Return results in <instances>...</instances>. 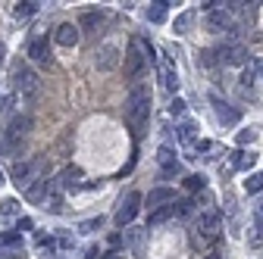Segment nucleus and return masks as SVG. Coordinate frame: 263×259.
I'll use <instances>...</instances> for the list:
<instances>
[{
	"label": "nucleus",
	"mask_w": 263,
	"mask_h": 259,
	"mask_svg": "<svg viewBox=\"0 0 263 259\" xmlns=\"http://www.w3.org/2000/svg\"><path fill=\"white\" fill-rule=\"evenodd\" d=\"M147 116H151V91L144 84H135L125 97V122L135 135H141L147 125Z\"/></svg>",
	"instance_id": "f257e3e1"
},
{
	"label": "nucleus",
	"mask_w": 263,
	"mask_h": 259,
	"mask_svg": "<svg viewBox=\"0 0 263 259\" xmlns=\"http://www.w3.org/2000/svg\"><path fill=\"white\" fill-rule=\"evenodd\" d=\"M28 128H31V119H28V116H13L10 125L0 132V153H4V156L19 153V150H22V141H25V135H28Z\"/></svg>",
	"instance_id": "f03ea898"
},
{
	"label": "nucleus",
	"mask_w": 263,
	"mask_h": 259,
	"mask_svg": "<svg viewBox=\"0 0 263 259\" xmlns=\"http://www.w3.org/2000/svg\"><path fill=\"white\" fill-rule=\"evenodd\" d=\"M147 59H151V47L141 38H135V41L128 44V50H125V75H128V81H138L141 78Z\"/></svg>",
	"instance_id": "7ed1b4c3"
},
{
	"label": "nucleus",
	"mask_w": 263,
	"mask_h": 259,
	"mask_svg": "<svg viewBox=\"0 0 263 259\" xmlns=\"http://www.w3.org/2000/svg\"><path fill=\"white\" fill-rule=\"evenodd\" d=\"M13 84H16V94L22 97V100H35L38 91H41V78L35 75V69L22 66V62L13 69Z\"/></svg>",
	"instance_id": "20e7f679"
},
{
	"label": "nucleus",
	"mask_w": 263,
	"mask_h": 259,
	"mask_svg": "<svg viewBox=\"0 0 263 259\" xmlns=\"http://www.w3.org/2000/svg\"><path fill=\"white\" fill-rule=\"evenodd\" d=\"M141 203H144V197H141L138 190H128V193H125V200H122L119 209H116V225H119V228H125V225L135 222V215L141 212Z\"/></svg>",
	"instance_id": "39448f33"
},
{
	"label": "nucleus",
	"mask_w": 263,
	"mask_h": 259,
	"mask_svg": "<svg viewBox=\"0 0 263 259\" xmlns=\"http://www.w3.org/2000/svg\"><path fill=\"white\" fill-rule=\"evenodd\" d=\"M41 159H35V163H16L13 169H10V178H13V184L19 187V190H28L31 184H35V172H41Z\"/></svg>",
	"instance_id": "423d86ee"
},
{
	"label": "nucleus",
	"mask_w": 263,
	"mask_h": 259,
	"mask_svg": "<svg viewBox=\"0 0 263 259\" xmlns=\"http://www.w3.org/2000/svg\"><path fill=\"white\" fill-rule=\"evenodd\" d=\"M94 66L101 69V72H110L119 66V47L116 44H104V47H97L94 53Z\"/></svg>",
	"instance_id": "0eeeda50"
},
{
	"label": "nucleus",
	"mask_w": 263,
	"mask_h": 259,
	"mask_svg": "<svg viewBox=\"0 0 263 259\" xmlns=\"http://www.w3.org/2000/svg\"><path fill=\"white\" fill-rule=\"evenodd\" d=\"M219 62L222 66H245L248 62V47H241V44L219 47Z\"/></svg>",
	"instance_id": "6e6552de"
},
{
	"label": "nucleus",
	"mask_w": 263,
	"mask_h": 259,
	"mask_svg": "<svg viewBox=\"0 0 263 259\" xmlns=\"http://www.w3.org/2000/svg\"><path fill=\"white\" fill-rule=\"evenodd\" d=\"M197 228H201L207 238H216L219 228H222V219L216 209H204V212H197Z\"/></svg>",
	"instance_id": "1a4fd4ad"
},
{
	"label": "nucleus",
	"mask_w": 263,
	"mask_h": 259,
	"mask_svg": "<svg viewBox=\"0 0 263 259\" xmlns=\"http://www.w3.org/2000/svg\"><path fill=\"white\" fill-rule=\"evenodd\" d=\"M160 81H163V91H166L170 97L179 91V75H176V69H173L170 59H160Z\"/></svg>",
	"instance_id": "9d476101"
},
{
	"label": "nucleus",
	"mask_w": 263,
	"mask_h": 259,
	"mask_svg": "<svg viewBox=\"0 0 263 259\" xmlns=\"http://www.w3.org/2000/svg\"><path fill=\"white\" fill-rule=\"evenodd\" d=\"M57 44L60 47H76L79 44V25H72V22H63L60 28H57Z\"/></svg>",
	"instance_id": "9b49d317"
},
{
	"label": "nucleus",
	"mask_w": 263,
	"mask_h": 259,
	"mask_svg": "<svg viewBox=\"0 0 263 259\" xmlns=\"http://www.w3.org/2000/svg\"><path fill=\"white\" fill-rule=\"evenodd\" d=\"M210 100H213V110H216V119H219L222 125H235V122H238V110H232V106H229V103H222V100H219V97H216V94L210 97Z\"/></svg>",
	"instance_id": "f8f14e48"
},
{
	"label": "nucleus",
	"mask_w": 263,
	"mask_h": 259,
	"mask_svg": "<svg viewBox=\"0 0 263 259\" xmlns=\"http://www.w3.org/2000/svg\"><path fill=\"white\" fill-rule=\"evenodd\" d=\"M47 197H50V184H47V178H35V184H31L28 190H25V200H31V203H47Z\"/></svg>",
	"instance_id": "ddd939ff"
},
{
	"label": "nucleus",
	"mask_w": 263,
	"mask_h": 259,
	"mask_svg": "<svg viewBox=\"0 0 263 259\" xmlns=\"http://www.w3.org/2000/svg\"><path fill=\"white\" fill-rule=\"evenodd\" d=\"M28 56L35 59V62H50V44H47V38H31Z\"/></svg>",
	"instance_id": "4468645a"
},
{
	"label": "nucleus",
	"mask_w": 263,
	"mask_h": 259,
	"mask_svg": "<svg viewBox=\"0 0 263 259\" xmlns=\"http://www.w3.org/2000/svg\"><path fill=\"white\" fill-rule=\"evenodd\" d=\"M207 28L210 31H229L232 28V16L226 10H213V13H207Z\"/></svg>",
	"instance_id": "2eb2a0df"
},
{
	"label": "nucleus",
	"mask_w": 263,
	"mask_h": 259,
	"mask_svg": "<svg viewBox=\"0 0 263 259\" xmlns=\"http://www.w3.org/2000/svg\"><path fill=\"white\" fill-rule=\"evenodd\" d=\"M144 203H147V209H160L163 203H170V206H173V190H170V187H154V190L147 193V200H144Z\"/></svg>",
	"instance_id": "dca6fc26"
},
{
	"label": "nucleus",
	"mask_w": 263,
	"mask_h": 259,
	"mask_svg": "<svg viewBox=\"0 0 263 259\" xmlns=\"http://www.w3.org/2000/svg\"><path fill=\"white\" fill-rule=\"evenodd\" d=\"M79 181H82V169L79 166H66L63 169V175H60V184L69 190V187H79Z\"/></svg>",
	"instance_id": "f3484780"
},
{
	"label": "nucleus",
	"mask_w": 263,
	"mask_h": 259,
	"mask_svg": "<svg viewBox=\"0 0 263 259\" xmlns=\"http://www.w3.org/2000/svg\"><path fill=\"white\" fill-rule=\"evenodd\" d=\"M194 138H197V122L185 119V122L179 125V141H182L185 147H191V144H194Z\"/></svg>",
	"instance_id": "a211bd4d"
},
{
	"label": "nucleus",
	"mask_w": 263,
	"mask_h": 259,
	"mask_svg": "<svg viewBox=\"0 0 263 259\" xmlns=\"http://www.w3.org/2000/svg\"><path fill=\"white\" fill-rule=\"evenodd\" d=\"M254 163H257V153H251V150H248V153H245V150H238V153H235V159H232V166H235V169H241V172H245V169H254Z\"/></svg>",
	"instance_id": "6ab92c4d"
},
{
	"label": "nucleus",
	"mask_w": 263,
	"mask_h": 259,
	"mask_svg": "<svg viewBox=\"0 0 263 259\" xmlns=\"http://www.w3.org/2000/svg\"><path fill=\"white\" fill-rule=\"evenodd\" d=\"M144 238H147V231H128V247L135 256H144Z\"/></svg>",
	"instance_id": "aec40b11"
},
{
	"label": "nucleus",
	"mask_w": 263,
	"mask_h": 259,
	"mask_svg": "<svg viewBox=\"0 0 263 259\" xmlns=\"http://www.w3.org/2000/svg\"><path fill=\"white\" fill-rule=\"evenodd\" d=\"M170 215H176V206H160V209H154L151 215H147V225L154 228V225H160V222H166Z\"/></svg>",
	"instance_id": "412c9836"
},
{
	"label": "nucleus",
	"mask_w": 263,
	"mask_h": 259,
	"mask_svg": "<svg viewBox=\"0 0 263 259\" xmlns=\"http://www.w3.org/2000/svg\"><path fill=\"white\" fill-rule=\"evenodd\" d=\"M166 7H170L166 0H157V4H151V7H147V19H151V22H163V19H166Z\"/></svg>",
	"instance_id": "4be33fe9"
},
{
	"label": "nucleus",
	"mask_w": 263,
	"mask_h": 259,
	"mask_svg": "<svg viewBox=\"0 0 263 259\" xmlns=\"http://www.w3.org/2000/svg\"><path fill=\"white\" fill-rule=\"evenodd\" d=\"M248 247H254V250L263 247V219L254 222V228H251V234H248Z\"/></svg>",
	"instance_id": "5701e85b"
},
{
	"label": "nucleus",
	"mask_w": 263,
	"mask_h": 259,
	"mask_svg": "<svg viewBox=\"0 0 263 259\" xmlns=\"http://www.w3.org/2000/svg\"><path fill=\"white\" fill-rule=\"evenodd\" d=\"M38 7H41V4H35V0H22V4H16L13 13H16L19 19H28V16H35V13H38Z\"/></svg>",
	"instance_id": "b1692460"
},
{
	"label": "nucleus",
	"mask_w": 263,
	"mask_h": 259,
	"mask_svg": "<svg viewBox=\"0 0 263 259\" xmlns=\"http://www.w3.org/2000/svg\"><path fill=\"white\" fill-rule=\"evenodd\" d=\"M104 22V13H85L82 16V22H79V28H85V31H94L97 25Z\"/></svg>",
	"instance_id": "393cba45"
},
{
	"label": "nucleus",
	"mask_w": 263,
	"mask_h": 259,
	"mask_svg": "<svg viewBox=\"0 0 263 259\" xmlns=\"http://www.w3.org/2000/svg\"><path fill=\"white\" fill-rule=\"evenodd\" d=\"M245 190H248V193H260V190H263V172H254V175H248V181H245Z\"/></svg>",
	"instance_id": "a878e982"
},
{
	"label": "nucleus",
	"mask_w": 263,
	"mask_h": 259,
	"mask_svg": "<svg viewBox=\"0 0 263 259\" xmlns=\"http://www.w3.org/2000/svg\"><path fill=\"white\" fill-rule=\"evenodd\" d=\"M0 215H7V219L19 215V203H16L13 197H7V200H0Z\"/></svg>",
	"instance_id": "bb28decb"
},
{
	"label": "nucleus",
	"mask_w": 263,
	"mask_h": 259,
	"mask_svg": "<svg viewBox=\"0 0 263 259\" xmlns=\"http://www.w3.org/2000/svg\"><path fill=\"white\" fill-rule=\"evenodd\" d=\"M235 141H238V147H248V144H254V141H257V128H241Z\"/></svg>",
	"instance_id": "cd10ccee"
},
{
	"label": "nucleus",
	"mask_w": 263,
	"mask_h": 259,
	"mask_svg": "<svg viewBox=\"0 0 263 259\" xmlns=\"http://www.w3.org/2000/svg\"><path fill=\"white\" fill-rule=\"evenodd\" d=\"M191 19H194L191 13H182V16L173 22V31H176V35H185V31H188V25H191Z\"/></svg>",
	"instance_id": "c85d7f7f"
},
{
	"label": "nucleus",
	"mask_w": 263,
	"mask_h": 259,
	"mask_svg": "<svg viewBox=\"0 0 263 259\" xmlns=\"http://www.w3.org/2000/svg\"><path fill=\"white\" fill-rule=\"evenodd\" d=\"M219 62V50H204L201 53V66H216Z\"/></svg>",
	"instance_id": "c756f323"
},
{
	"label": "nucleus",
	"mask_w": 263,
	"mask_h": 259,
	"mask_svg": "<svg viewBox=\"0 0 263 259\" xmlns=\"http://www.w3.org/2000/svg\"><path fill=\"white\" fill-rule=\"evenodd\" d=\"M166 113H170V116H182V113H185V100H182V97H173Z\"/></svg>",
	"instance_id": "7c9ffc66"
},
{
	"label": "nucleus",
	"mask_w": 263,
	"mask_h": 259,
	"mask_svg": "<svg viewBox=\"0 0 263 259\" xmlns=\"http://www.w3.org/2000/svg\"><path fill=\"white\" fill-rule=\"evenodd\" d=\"M185 187H188V190H204V178H201V175H188V178H185Z\"/></svg>",
	"instance_id": "2f4dec72"
},
{
	"label": "nucleus",
	"mask_w": 263,
	"mask_h": 259,
	"mask_svg": "<svg viewBox=\"0 0 263 259\" xmlns=\"http://www.w3.org/2000/svg\"><path fill=\"white\" fill-rule=\"evenodd\" d=\"M47 209L50 212H63V197H60V193H50V197H47Z\"/></svg>",
	"instance_id": "473e14b6"
},
{
	"label": "nucleus",
	"mask_w": 263,
	"mask_h": 259,
	"mask_svg": "<svg viewBox=\"0 0 263 259\" xmlns=\"http://www.w3.org/2000/svg\"><path fill=\"white\" fill-rule=\"evenodd\" d=\"M0 241H4L7 247H16V244L22 241V234H19V231H4V234H0Z\"/></svg>",
	"instance_id": "72a5a7b5"
},
{
	"label": "nucleus",
	"mask_w": 263,
	"mask_h": 259,
	"mask_svg": "<svg viewBox=\"0 0 263 259\" xmlns=\"http://www.w3.org/2000/svg\"><path fill=\"white\" fill-rule=\"evenodd\" d=\"M101 225H104V219L97 215V219H91V222H82V231H85V234H91L94 228H101Z\"/></svg>",
	"instance_id": "f704fd0d"
},
{
	"label": "nucleus",
	"mask_w": 263,
	"mask_h": 259,
	"mask_svg": "<svg viewBox=\"0 0 263 259\" xmlns=\"http://www.w3.org/2000/svg\"><path fill=\"white\" fill-rule=\"evenodd\" d=\"M173 206H176V215H188L191 212V200H176Z\"/></svg>",
	"instance_id": "c9c22d12"
},
{
	"label": "nucleus",
	"mask_w": 263,
	"mask_h": 259,
	"mask_svg": "<svg viewBox=\"0 0 263 259\" xmlns=\"http://www.w3.org/2000/svg\"><path fill=\"white\" fill-rule=\"evenodd\" d=\"M254 72H257V66H251V69H245V72H241V84H245V88H251V84H254Z\"/></svg>",
	"instance_id": "e433bc0d"
},
{
	"label": "nucleus",
	"mask_w": 263,
	"mask_h": 259,
	"mask_svg": "<svg viewBox=\"0 0 263 259\" xmlns=\"http://www.w3.org/2000/svg\"><path fill=\"white\" fill-rule=\"evenodd\" d=\"M31 225H35L31 219H19V222H16V231H31Z\"/></svg>",
	"instance_id": "4c0bfd02"
},
{
	"label": "nucleus",
	"mask_w": 263,
	"mask_h": 259,
	"mask_svg": "<svg viewBox=\"0 0 263 259\" xmlns=\"http://www.w3.org/2000/svg\"><path fill=\"white\" fill-rule=\"evenodd\" d=\"M0 113H13V97H4V103H0Z\"/></svg>",
	"instance_id": "58836bf2"
},
{
	"label": "nucleus",
	"mask_w": 263,
	"mask_h": 259,
	"mask_svg": "<svg viewBox=\"0 0 263 259\" xmlns=\"http://www.w3.org/2000/svg\"><path fill=\"white\" fill-rule=\"evenodd\" d=\"M204 259H222V256H219V253H207Z\"/></svg>",
	"instance_id": "ea45409f"
},
{
	"label": "nucleus",
	"mask_w": 263,
	"mask_h": 259,
	"mask_svg": "<svg viewBox=\"0 0 263 259\" xmlns=\"http://www.w3.org/2000/svg\"><path fill=\"white\" fill-rule=\"evenodd\" d=\"M107 259H119V256H116V253H107Z\"/></svg>",
	"instance_id": "a19ab883"
},
{
	"label": "nucleus",
	"mask_w": 263,
	"mask_h": 259,
	"mask_svg": "<svg viewBox=\"0 0 263 259\" xmlns=\"http://www.w3.org/2000/svg\"><path fill=\"white\" fill-rule=\"evenodd\" d=\"M257 69H260V72H263V62H257Z\"/></svg>",
	"instance_id": "79ce46f5"
},
{
	"label": "nucleus",
	"mask_w": 263,
	"mask_h": 259,
	"mask_svg": "<svg viewBox=\"0 0 263 259\" xmlns=\"http://www.w3.org/2000/svg\"><path fill=\"white\" fill-rule=\"evenodd\" d=\"M0 184H4V172H0Z\"/></svg>",
	"instance_id": "37998d69"
},
{
	"label": "nucleus",
	"mask_w": 263,
	"mask_h": 259,
	"mask_svg": "<svg viewBox=\"0 0 263 259\" xmlns=\"http://www.w3.org/2000/svg\"><path fill=\"white\" fill-rule=\"evenodd\" d=\"M88 259H94V253H91V256H88Z\"/></svg>",
	"instance_id": "c03bdc74"
}]
</instances>
